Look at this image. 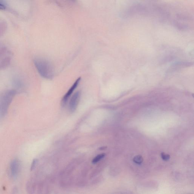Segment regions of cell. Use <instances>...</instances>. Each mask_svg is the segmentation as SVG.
<instances>
[{"label":"cell","instance_id":"cell-1","mask_svg":"<svg viewBox=\"0 0 194 194\" xmlns=\"http://www.w3.org/2000/svg\"><path fill=\"white\" fill-rule=\"evenodd\" d=\"M34 64L39 74L43 77L51 79L54 75L53 66L48 60L40 57L35 58Z\"/></svg>","mask_w":194,"mask_h":194},{"label":"cell","instance_id":"cell-2","mask_svg":"<svg viewBox=\"0 0 194 194\" xmlns=\"http://www.w3.org/2000/svg\"><path fill=\"white\" fill-rule=\"evenodd\" d=\"M17 92L15 90H7L0 95V117H4L8 111Z\"/></svg>","mask_w":194,"mask_h":194},{"label":"cell","instance_id":"cell-3","mask_svg":"<svg viewBox=\"0 0 194 194\" xmlns=\"http://www.w3.org/2000/svg\"><path fill=\"white\" fill-rule=\"evenodd\" d=\"M12 58V53L6 47H0V71L9 66Z\"/></svg>","mask_w":194,"mask_h":194},{"label":"cell","instance_id":"cell-4","mask_svg":"<svg viewBox=\"0 0 194 194\" xmlns=\"http://www.w3.org/2000/svg\"><path fill=\"white\" fill-rule=\"evenodd\" d=\"M80 92H76L71 98L69 105V110L71 112H74L77 109V106L80 100Z\"/></svg>","mask_w":194,"mask_h":194},{"label":"cell","instance_id":"cell-5","mask_svg":"<svg viewBox=\"0 0 194 194\" xmlns=\"http://www.w3.org/2000/svg\"><path fill=\"white\" fill-rule=\"evenodd\" d=\"M81 78L79 77L78 79L76 80V82L74 83L72 86L69 89V90L67 92L66 94L65 95L64 97H63L62 99V106H65L66 105L68 99H69V97H70L71 95L73 93V91L75 90L76 88H77L78 85H79V82Z\"/></svg>","mask_w":194,"mask_h":194},{"label":"cell","instance_id":"cell-6","mask_svg":"<svg viewBox=\"0 0 194 194\" xmlns=\"http://www.w3.org/2000/svg\"><path fill=\"white\" fill-rule=\"evenodd\" d=\"M20 165L18 160L14 159L10 163V171L12 176L14 178H16L20 170Z\"/></svg>","mask_w":194,"mask_h":194},{"label":"cell","instance_id":"cell-7","mask_svg":"<svg viewBox=\"0 0 194 194\" xmlns=\"http://www.w3.org/2000/svg\"><path fill=\"white\" fill-rule=\"evenodd\" d=\"M13 84L14 86L17 90H21L24 87V83L23 82L22 79H21L19 77H16L14 79Z\"/></svg>","mask_w":194,"mask_h":194},{"label":"cell","instance_id":"cell-8","mask_svg":"<svg viewBox=\"0 0 194 194\" xmlns=\"http://www.w3.org/2000/svg\"><path fill=\"white\" fill-rule=\"evenodd\" d=\"M105 155L106 154L104 153L99 154V155L96 156V157H95V158L93 159L92 160V163L95 164L98 163V162L100 161L101 159H102L103 158H104Z\"/></svg>","mask_w":194,"mask_h":194},{"label":"cell","instance_id":"cell-9","mask_svg":"<svg viewBox=\"0 0 194 194\" xmlns=\"http://www.w3.org/2000/svg\"><path fill=\"white\" fill-rule=\"evenodd\" d=\"M133 161L138 165H140L143 163L144 159L141 156L138 155L135 156L133 159Z\"/></svg>","mask_w":194,"mask_h":194},{"label":"cell","instance_id":"cell-10","mask_svg":"<svg viewBox=\"0 0 194 194\" xmlns=\"http://www.w3.org/2000/svg\"><path fill=\"white\" fill-rule=\"evenodd\" d=\"M161 156L162 159L164 161H168L170 158V155L169 154H166L164 152H162L161 154Z\"/></svg>","mask_w":194,"mask_h":194},{"label":"cell","instance_id":"cell-11","mask_svg":"<svg viewBox=\"0 0 194 194\" xmlns=\"http://www.w3.org/2000/svg\"><path fill=\"white\" fill-rule=\"evenodd\" d=\"M38 160L37 159H35L33 160L31 167V170L32 171L33 170L35 169L36 168V165L38 163Z\"/></svg>","mask_w":194,"mask_h":194},{"label":"cell","instance_id":"cell-12","mask_svg":"<svg viewBox=\"0 0 194 194\" xmlns=\"http://www.w3.org/2000/svg\"><path fill=\"white\" fill-rule=\"evenodd\" d=\"M6 9V7L5 6L2 4L0 3V9H2V10H3V9Z\"/></svg>","mask_w":194,"mask_h":194},{"label":"cell","instance_id":"cell-13","mask_svg":"<svg viewBox=\"0 0 194 194\" xmlns=\"http://www.w3.org/2000/svg\"><path fill=\"white\" fill-rule=\"evenodd\" d=\"M17 191V189L16 187H15L13 189V192H15V193H17L16 192Z\"/></svg>","mask_w":194,"mask_h":194},{"label":"cell","instance_id":"cell-14","mask_svg":"<svg viewBox=\"0 0 194 194\" xmlns=\"http://www.w3.org/2000/svg\"><path fill=\"white\" fill-rule=\"evenodd\" d=\"M68 1L71 2H75L76 1V0H68Z\"/></svg>","mask_w":194,"mask_h":194}]
</instances>
